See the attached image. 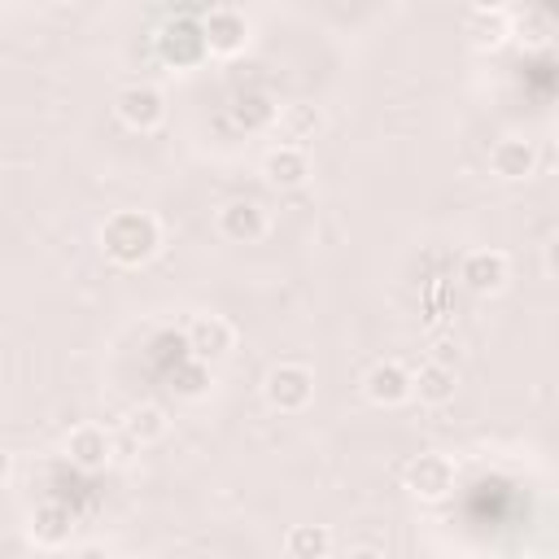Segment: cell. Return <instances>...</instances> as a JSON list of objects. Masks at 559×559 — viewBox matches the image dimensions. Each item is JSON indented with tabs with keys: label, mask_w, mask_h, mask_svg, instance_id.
Wrapping results in <instances>:
<instances>
[{
	"label": "cell",
	"mask_w": 559,
	"mask_h": 559,
	"mask_svg": "<svg viewBox=\"0 0 559 559\" xmlns=\"http://www.w3.org/2000/svg\"><path fill=\"white\" fill-rule=\"evenodd\" d=\"M201 31H205L210 52L231 57V52H240V48H245V39H249V17H245L240 9H231V4H214V9H205Z\"/></svg>",
	"instance_id": "30bf717a"
},
{
	"label": "cell",
	"mask_w": 559,
	"mask_h": 559,
	"mask_svg": "<svg viewBox=\"0 0 559 559\" xmlns=\"http://www.w3.org/2000/svg\"><path fill=\"white\" fill-rule=\"evenodd\" d=\"M262 397H266L271 411L297 415V411H306L310 397H314V371H310L306 362H275V367L266 371V380H262Z\"/></svg>",
	"instance_id": "3957f363"
},
{
	"label": "cell",
	"mask_w": 559,
	"mask_h": 559,
	"mask_svg": "<svg viewBox=\"0 0 559 559\" xmlns=\"http://www.w3.org/2000/svg\"><path fill=\"white\" fill-rule=\"evenodd\" d=\"M162 245V227L148 210H118L100 223V249L105 258H114L118 266H140L157 253Z\"/></svg>",
	"instance_id": "6da1fadb"
},
{
	"label": "cell",
	"mask_w": 559,
	"mask_h": 559,
	"mask_svg": "<svg viewBox=\"0 0 559 559\" xmlns=\"http://www.w3.org/2000/svg\"><path fill=\"white\" fill-rule=\"evenodd\" d=\"M489 170L507 183H520L537 170V144L524 140V135H502L489 144Z\"/></svg>",
	"instance_id": "8fae6325"
},
{
	"label": "cell",
	"mask_w": 559,
	"mask_h": 559,
	"mask_svg": "<svg viewBox=\"0 0 559 559\" xmlns=\"http://www.w3.org/2000/svg\"><path fill=\"white\" fill-rule=\"evenodd\" d=\"M454 389H459L454 367L424 362V367L415 371V397H419L424 406H445V402H454Z\"/></svg>",
	"instance_id": "9a60e30c"
},
{
	"label": "cell",
	"mask_w": 559,
	"mask_h": 559,
	"mask_svg": "<svg viewBox=\"0 0 559 559\" xmlns=\"http://www.w3.org/2000/svg\"><path fill=\"white\" fill-rule=\"evenodd\" d=\"M127 437H131L135 445L162 441V437H166V415H162V406H135V411L127 415Z\"/></svg>",
	"instance_id": "ac0fdd59"
},
{
	"label": "cell",
	"mask_w": 559,
	"mask_h": 559,
	"mask_svg": "<svg viewBox=\"0 0 559 559\" xmlns=\"http://www.w3.org/2000/svg\"><path fill=\"white\" fill-rule=\"evenodd\" d=\"M524 559H528V555H524Z\"/></svg>",
	"instance_id": "d4e9b609"
},
{
	"label": "cell",
	"mask_w": 559,
	"mask_h": 559,
	"mask_svg": "<svg viewBox=\"0 0 559 559\" xmlns=\"http://www.w3.org/2000/svg\"><path fill=\"white\" fill-rule=\"evenodd\" d=\"M542 262H546V271H550V275H559V231L546 240V249H542Z\"/></svg>",
	"instance_id": "44dd1931"
},
{
	"label": "cell",
	"mask_w": 559,
	"mask_h": 559,
	"mask_svg": "<svg viewBox=\"0 0 559 559\" xmlns=\"http://www.w3.org/2000/svg\"><path fill=\"white\" fill-rule=\"evenodd\" d=\"M114 114H118L122 127H131V131H157L162 118H166V96H162L153 83H127V87L114 96Z\"/></svg>",
	"instance_id": "277c9868"
},
{
	"label": "cell",
	"mask_w": 559,
	"mask_h": 559,
	"mask_svg": "<svg viewBox=\"0 0 559 559\" xmlns=\"http://www.w3.org/2000/svg\"><path fill=\"white\" fill-rule=\"evenodd\" d=\"M66 454H70L79 467L96 472V467H105V463L114 459V441H109V432H105L100 424H79V428H70V437H66Z\"/></svg>",
	"instance_id": "7c38bea8"
},
{
	"label": "cell",
	"mask_w": 559,
	"mask_h": 559,
	"mask_svg": "<svg viewBox=\"0 0 559 559\" xmlns=\"http://www.w3.org/2000/svg\"><path fill=\"white\" fill-rule=\"evenodd\" d=\"M118 559H140V555H118Z\"/></svg>",
	"instance_id": "603a6c76"
},
{
	"label": "cell",
	"mask_w": 559,
	"mask_h": 559,
	"mask_svg": "<svg viewBox=\"0 0 559 559\" xmlns=\"http://www.w3.org/2000/svg\"><path fill=\"white\" fill-rule=\"evenodd\" d=\"M262 175H266V183H275V188H301V183L310 179V157H306V148H284V144H275V148L266 153V162H262Z\"/></svg>",
	"instance_id": "5bb4252c"
},
{
	"label": "cell",
	"mask_w": 559,
	"mask_h": 559,
	"mask_svg": "<svg viewBox=\"0 0 559 559\" xmlns=\"http://www.w3.org/2000/svg\"><path fill=\"white\" fill-rule=\"evenodd\" d=\"M406 489H411L415 498H424V502H441V498L454 489V463H450L445 454H437V450L419 454V459L406 467Z\"/></svg>",
	"instance_id": "9c48e42d"
},
{
	"label": "cell",
	"mask_w": 559,
	"mask_h": 559,
	"mask_svg": "<svg viewBox=\"0 0 559 559\" xmlns=\"http://www.w3.org/2000/svg\"><path fill=\"white\" fill-rule=\"evenodd\" d=\"M362 393L376 402V406H402L415 397V371L397 358H380L371 362V371L362 376Z\"/></svg>",
	"instance_id": "5b68a950"
},
{
	"label": "cell",
	"mask_w": 559,
	"mask_h": 559,
	"mask_svg": "<svg viewBox=\"0 0 559 559\" xmlns=\"http://www.w3.org/2000/svg\"><path fill=\"white\" fill-rule=\"evenodd\" d=\"M201 22H205V9H183L175 22H166L162 35H157V52H162V61H170L175 70L197 66V61L210 52Z\"/></svg>",
	"instance_id": "7a4b0ae2"
},
{
	"label": "cell",
	"mask_w": 559,
	"mask_h": 559,
	"mask_svg": "<svg viewBox=\"0 0 559 559\" xmlns=\"http://www.w3.org/2000/svg\"><path fill=\"white\" fill-rule=\"evenodd\" d=\"M459 280H463L472 293L489 297V293H502V288H507L511 262H507L502 249H472V253L459 262Z\"/></svg>",
	"instance_id": "52a82bcc"
},
{
	"label": "cell",
	"mask_w": 559,
	"mask_h": 559,
	"mask_svg": "<svg viewBox=\"0 0 559 559\" xmlns=\"http://www.w3.org/2000/svg\"><path fill=\"white\" fill-rule=\"evenodd\" d=\"M284 555L288 559H328L332 555V533L323 524H293L284 533Z\"/></svg>",
	"instance_id": "2e32d148"
},
{
	"label": "cell",
	"mask_w": 559,
	"mask_h": 559,
	"mask_svg": "<svg viewBox=\"0 0 559 559\" xmlns=\"http://www.w3.org/2000/svg\"><path fill=\"white\" fill-rule=\"evenodd\" d=\"M467 31H472V39L476 44H502L507 39V13L502 9H489V4H480V9H472V22H467Z\"/></svg>",
	"instance_id": "d6986e66"
},
{
	"label": "cell",
	"mask_w": 559,
	"mask_h": 559,
	"mask_svg": "<svg viewBox=\"0 0 559 559\" xmlns=\"http://www.w3.org/2000/svg\"><path fill=\"white\" fill-rule=\"evenodd\" d=\"M550 13H555V17H559V9H550Z\"/></svg>",
	"instance_id": "cb8c5ba5"
},
{
	"label": "cell",
	"mask_w": 559,
	"mask_h": 559,
	"mask_svg": "<svg viewBox=\"0 0 559 559\" xmlns=\"http://www.w3.org/2000/svg\"><path fill=\"white\" fill-rule=\"evenodd\" d=\"M319 127H323V118L314 105H284L275 118V140L284 148H306V140H314Z\"/></svg>",
	"instance_id": "4fadbf2b"
},
{
	"label": "cell",
	"mask_w": 559,
	"mask_h": 559,
	"mask_svg": "<svg viewBox=\"0 0 559 559\" xmlns=\"http://www.w3.org/2000/svg\"><path fill=\"white\" fill-rule=\"evenodd\" d=\"M345 559H384V550H376V546H349Z\"/></svg>",
	"instance_id": "7402d4cb"
},
{
	"label": "cell",
	"mask_w": 559,
	"mask_h": 559,
	"mask_svg": "<svg viewBox=\"0 0 559 559\" xmlns=\"http://www.w3.org/2000/svg\"><path fill=\"white\" fill-rule=\"evenodd\" d=\"M428 362L454 367V362H459V345H454V341H445V336H441V341H432V358H428Z\"/></svg>",
	"instance_id": "ffe728a7"
},
{
	"label": "cell",
	"mask_w": 559,
	"mask_h": 559,
	"mask_svg": "<svg viewBox=\"0 0 559 559\" xmlns=\"http://www.w3.org/2000/svg\"><path fill=\"white\" fill-rule=\"evenodd\" d=\"M218 231L231 240V245H258L266 231H271V214L249 201V197H236L218 210Z\"/></svg>",
	"instance_id": "8992f818"
},
{
	"label": "cell",
	"mask_w": 559,
	"mask_h": 559,
	"mask_svg": "<svg viewBox=\"0 0 559 559\" xmlns=\"http://www.w3.org/2000/svg\"><path fill=\"white\" fill-rule=\"evenodd\" d=\"M188 349L205 362H223L236 349V328L223 314H192L188 319Z\"/></svg>",
	"instance_id": "ba28073f"
},
{
	"label": "cell",
	"mask_w": 559,
	"mask_h": 559,
	"mask_svg": "<svg viewBox=\"0 0 559 559\" xmlns=\"http://www.w3.org/2000/svg\"><path fill=\"white\" fill-rule=\"evenodd\" d=\"M70 511L61 507V502H44V507H35V515H31V537L39 542V546H66L70 542Z\"/></svg>",
	"instance_id": "e0dca14e"
}]
</instances>
